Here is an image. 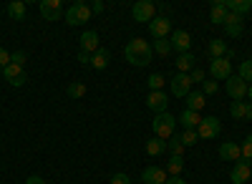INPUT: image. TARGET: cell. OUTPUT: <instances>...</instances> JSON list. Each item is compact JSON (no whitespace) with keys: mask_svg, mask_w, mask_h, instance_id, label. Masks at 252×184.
Segmentation results:
<instances>
[{"mask_svg":"<svg viewBox=\"0 0 252 184\" xmlns=\"http://www.w3.org/2000/svg\"><path fill=\"white\" fill-rule=\"evenodd\" d=\"M124 58L129 61L131 66H136V68L149 66L152 58H154V48L146 43L144 38H131L129 43H126V48H124Z\"/></svg>","mask_w":252,"mask_h":184,"instance_id":"obj_1","label":"cell"},{"mask_svg":"<svg viewBox=\"0 0 252 184\" xmlns=\"http://www.w3.org/2000/svg\"><path fill=\"white\" fill-rule=\"evenodd\" d=\"M91 5L89 3H73L71 8H66V13H63V18H66V23L71 28H78V26H86L91 20Z\"/></svg>","mask_w":252,"mask_h":184,"instance_id":"obj_2","label":"cell"},{"mask_svg":"<svg viewBox=\"0 0 252 184\" xmlns=\"http://www.w3.org/2000/svg\"><path fill=\"white\" fill-rule=\"evenodd\" d=\"M174 126H177V119L172 114H166V111L164 114H157L154 116V124H152L157 139H161V141H169L174 136Z\"/></svg>","mask_w":252,"mask_h":184,"instance_id":"obj_3","label":"cell"},{"mask_svg":"<svg viewBox=\"0 0 252 184\" xmlns=\"http://www.w3.org/2000/svg\"><path fill=\"white\" fill-rule=\"evenodd\" d=\"M131 15L136 23H152V20L157 18V5L152 3V0H139V3H134L131 8Z\"/></svg>","mask_w":252,"mask_h":184,"instance_id":"obj_4","label":"cell"},{"mask_svg":"<svg viewBox=\"0 0 252 184\" xmlns=\"http://www.w3.org/2000/svg\"><path fill=\"white\" fill-rule=\"evenodd\" d=\"M209 73H212L215 81H227L229 76H232V63H229V58H212Z\"/></svg>","mask_w":252,"mask_h":184,"instance_id":"obj_5","label":"cell"},{"mask_svg":"<svg viewBox=\"0 0 252 184\" xmlns=\"http://www.w3.org/2000/svg\"><path fill=\"white\" fill-rule=\"evenodd\" d=\"M192 78H189V73H177L174 78H172V93L177 96V98H187L189 93H192Z\"/></svg>","mask_w":252,"mask_h":184,"instance_id":"obj_6","label":"cell"},{"mask_svg":"<svg viewBox=\"0 0 252 184\" xmlns=\"http://www.w3.org/2000/svg\"><path fill=\"white\" fill-rule=\"evenodd\" d=\"M220 129H222L220 119L217 116H207V119H202V124L197 126V136L199 139H215L220 134Z\"/></svg>","mask_w":252,"mask_h":184,"instance_id":"obj_7","label":"cell"},{"mask_svg":"<svg viewBox=\"0 0 252 184\" xmlns=\"http://www.w3.org/2000/svg\"><path fill=\"white\" fill-rule=\"evenodd\" d=\"M247 89H250V86L245 84V81H242L237 73H232V76L227 78V93L232 96L235 101H242V98L247 96Z\"/></svg>","mask_w":252,"mask_h":184,"instance_id":"obj_8","label":"cell"},{"mask_svg":"<svg viewBox=\"0 0 252 184\" xmlns=\"http://www.w3.org/2000/svg\"><path fill=\"white\" fill-rule=\"evenodd\" d=\"M149 33H152L157 40L166 38V33H172V20L166 18V15H157L152 23H149Z\"/></svg>","mask_w":252,"mask_h":184,"instance_id":"obj_9","label":"cell"},{"mask_svg":"<svg viewBox=\"0 0 252 184\" xmlns=\"http://www.w3.org/2000/svg\"><path fill=\"white\" fill-rule=\"evenodd\" d=\"M40 15H43L46 20H61L63 18V5H61V0H43L40 3Z\"/></svg>","mask_w":252,"mask_h":184,"instance_id":"obj_10","label":"cell"},{"mask_svg":"<svg viewBox=\"0 0 252 184\" xmlns=\"http://www.w3.org/2000/svg\"><path fill=\"white\" fill-rule=\"evenodd\" d=\"M146 106L154 114H164L166 106H169V98H166L164 91H152V93H146Z\"/></svg>","mask_w":252,"mask_h":184,"instance_id":"obj_11","label":"cell"},{"mask_svg":"<svg viewBox=\"0 0 252 184\" xmlns=\"http://www.w3.org/2000/svg\"><path fill=\"white\" fill-rule=\"evenodd\" d=\"M250 177H252V167H250V161H245V159H240L235 164V169H232V174H229L232 184H245Z\"/></svg>","mask_w":252,"mask_h":184,"instance_id":"obj_12","label":"cell"},{"mask_svg":"<svg viewBox=\"0 0 252 184\" xmlns=\"http://www.w3.org/2000/svg\"><path fill=\"white\" fill-rule=\"evenodd\" d=\"M141 182L144 184H166V169H161V167H146L141 172Z\"/></svg>","mask_w":252,"mask_h":184,"instance_id":"obj_13","label":"cell"},{"mask_svg":"<svg viewBox=\"0 0 252 184\" xmlns=\"http://www.w3.org/2000/svg\"><path fill=\"white\" fill-rule=\"evenodd\" d=\"M172 48L179 53H189V48H192V35L187 31H174L172 33Z\"/></svg>","mask_w":252,"mask_h":184,"instance_id":"obj_14","label":"cell"},{"mask_svg":"<svg viewBox=\"0 0 252 184\" xmlns=\"http://www.w3.org/2000/svg\"><path fill=\"white\" fill-rule=\"evenodd\" d=\"M220 159L222 161H240L242 149L235 144V141H224V144H220Z\"/></svg>","mask_w":252,"mask_h":184,"instance_id":"obj_15","label":"cell"},{"mask_svg":"<svg viewBox=\"0 0 252 184\" xmlns=\"http://www.w3.org/2000/svg\"><path fill=\"white\" fill-rule=\"evenodd\" d=\"M3 76H5V81H8V84L10 86H23L26 84V73H23V68H18V66H8V68H3Z\"/></svg>","mask_w":252,"mask_h":184,"instance_id":"obj_16","label":"cell"},{"mask_svg":"<svg viewBox=\"0 0 252 184\" xmlns=\"http://www.w3.org/2000/svg\"><path fill=\"white\" fill-rule=\"evenodd\" d=\"M81 51L83 53H96L98 51V33L96 31L81 33Z\"/></svg>","mask_w":252,"mask_h":184,"instance_id":"obj_17","label":"cell"},{"mask_svg":"<svg viewBox=\"0 0 252 184\" xmlns=\"http://www.w3.org/2000/svg\"><path fill=\"white\" fill-rule=\"evenodd\" d=\"M209 56H212V58H229L232 51L227 48V43L222 38H215V40H209Z\"/></svg>","mask_w":252,"mask_h":184,"instance_id":"obj_18","label":"cell"},{"mask_svg":"<svg viewBox=\"0 0 252 184\" xmlns=\"http://www.w3.org/2000/svg\"><path fill=\"white\" fill-rule=\"evenodd\" d=\"M224 15H227L224 0H217V3H212V10H209V20H212L215 26H224Z\"/></svg>","mask_w":252,"mask_h":184,"instance_id":"obj_19","label":"cell"},{"mask_svg":"<svg viewBox=\"0 0 252 184\" xmlns=\"http://www.w3.org/2000/svg\"><path fill=\"white\" fill-rule=\"evenodd\" d=\"M194 63H197L194 53H179V56H177V68H179V73H192V71H194Z\"/></svg>","mask_w":252,"mask_h":184,"instance_id":"obj_20","label":"cell"},{"mask_svg":"<svg viewBox=\"0 0 252 184\" xmlns=\"http://www.w3.org/2000/svg\"><path fill=\"white\" fill-rule=\"evenodd\" d=\"M179 124H182L184 129H197V126L202 124V116H199L197 111L184 109V111H182V116H179Z\"/></svg>","mask_w":252,"mask_h":184,"instance_id":"obj_21","label":"cell"},{"mask_svg":"<svg viewBox=\"0 0 252 184\" xmlns=\"http://www.w3.org/2000/svg\"><path fill=\"white\" fill-rule=\"evenodd\" d=\"M109 61H111V56H109L106 48H98L96 53H91V66H94L96 71H103V68L109 66Z\"/></svg>","mask_w":252,"mask_h":184,"instance_id":"obj_22","label":"cell"},{"mask_svg":"<svg viewBox=\"0 0 252 184\" xmlns=\"http://www.w3.org/2000/svg\"><path fill=\"white\" fill-rule=\"evenodd\" d=\"M146 154H149V156H161V154H166V141H161V139H157V136L146 139Z\"/></svg>","mask_w":252,"mask_h":184,"instance_id":"obj_23","label":"cell"},{"mask_svg":"<svg viewBox=\"0 0 252 184\" xmlns=\"http://www.w3.org/2000/svg\"><path fill=\"white\" fill-rule=\"evenodd\" d=\"M204 101H207V98H204V93H202V91H192V93L187 96V109L199 114V111L204 109Z\"/></svg>","mask_w":252,"mask_h":184,"instance_id":"obj_24","label":"cell"},{"mask_svg":"<svg viewBox=\"0 0 252 184\" xmlns=\"http://www.w3.org/2000/svg\"><path fill=\"white\" fill-rule=\"evenodd\" d=\"M224 5H227V10H232L237 15H245V13L252 10V0H227Z\"/></svg>","mask_w":252,"mask_h":184,"instance_id":"obj_25","label":"cell"},{"mask_svg":"<svg viewBox=\"0 0 252 184\" xmlns=\"http://www.w3.org/2000/svg\"><path fill=\"white\" fill-rule=\"evenodd\" d=\"M182 169H184V156H169V161H166V174L179 177Z\"/></svg>","mask_w":252,"mask_h":184,"instance_id":"obj_26","label":"cell"},{"mask_svg":"<svg viewBox=\"0 0 252 184\" xmlns=\"http://www.w3.org/2000/svg\"><path fill=\"white\" fill-rule=\"evenodd\" d=\"M250 111H252V104H245V101H235V104L229 106V114L235 119H245V116H250Z\"/></svg>","mask_w":252,"mask_h":184,"instance_id":"obj_27","label":"cell"},{"mask_svg":"<svg viewBox=\"0 0 252 184\" xmlns=\"http://www.w3.org/2000/svg\"><path fill=\"white\" fill-rule=\"evenodd\" d=\"M8 15L13 20H23L26 18V3H20V0H13V3H8Z\"/></svg>","mask_w":252,"mask_h":184,"instance_id":"obj_28","label":"cell"},{"mask_svg":"<svg viewBox=\"0 0 252 184\" xmlns=\"http://www.w3.org/2000/svg\"><path fill=\"white\" fill-rule=\"evenodd\" d=\"M154 48V53L157 56H161V58H166V56H169L174 48H172V40H166V38H161V40H157V43L152 46Z\"/></svg>","mask_w":252,"mask_h":184,"instance_id":"obj_29","label":"cell"},{"mask_svg":"<svg viewBox=\"0 0 252 184\" xmlns=\"http://www.w3.org/2000/svg\"><path fill=\"white\" fill-rule=\"evenodd\" d=\"M166 152H169L172 156H184V144L179 141V136H172L169 141H166Z\"/></svg>","mask_w":252,"mask_h":184,"instance_id":"obj_30","label":"cell"},{"mask_svg":"<svg viewBox=\"0 0 252 184\" xmlns=\"http://www.w3.org/2000/svg\"><path fill=\"white\" fill-rule=\"evenodd\" d=\"M68 98H81V96H86V84H81V81H73V84L66 89Z\"/></svg>","mask_w":252,"mask_h":184,"instance_id":"obj_31","label":"cell"},{"mask_svg":"<svg viewBox=\"0 0 252 184\" xmlns=\"http://www.w3.org/2000/svg\"><path fill=\"white\" fill-rule=\"evenodd\" d=\"M197 129H184V134H179V141L184 147H192V144H197Z\"/></svg>","mask_w":252,"mask_h":184,"instance_id":"obj_32","label":"cell"},{"mask_svg":"<svg viewBox=\"0 0 252 184\" xmlns=\"http://www.w3.org/2000/svg\"><path fill=\"white\" fill-rule=\"evenodd\" d=\"M245 84H252V61H242L240 63V73H237Z\"/></svg>","mask_w":252,"mask_h":184,"instance_id":"obj_33","label":"cell"},{"mask_svg":"<svg viewBox=\"0 0 252 184\" xmlns=\"http://www.w3.org/2000/svg\"><path fill=\"white\" fill-rule=\"evenodd\" d=\"M146 86H149V91H161V86H164V76H161V73H152L149 78H146Z\"/></svg>","mask_w":252,"mask_h":184,"instance_id":"obj_34","label":"cell"},{"mask_svg":"<svg viewBox=\"0 0 252 184\" xmlns=\"http://www.w3.org/2000/svg\"><path fill=\"white\" fill-rule=\"evenodd\" d=\"M242 20H245V15H237V13H232V10H227L224 26H242Z\"/></svg>","mask_w":252,"mask_h":184,"instance_id":"obj_35","label":"cell"},{"mask_svg":"<svg viewBox=\"0 0 252 184\" xmlns=\"http://www.w3.org/2000/svg\"><path fill=\"white\" fill-rule=\"evenodd\" d=\"M26 61H28V56H26L23 51L10 53V63H13V66H18V68H23V66H26Z\"/></svg>","mask_w":252,"mask_h":184,"instance_id":"obj_36","label":"cell"},{"mask_svg":"<svg viewBox=\"0 0 252 184\" xmlns=\"http://www.w3.org/2000/svg\"><path fill=\"white\" fill-rule=\"evenodd\" d=\"M240 149H242V159H245V161H252V134H247L245 144H242Z\"/></svg>","mask_w":252,"mask_h":184,"instance_id":"obj_37","label":"cell"},{"mask_svg":"<svg viewBox=\"0 0 252 184\" xmlns=\"http://www.w3.org/2000/svg\"><path fill=\"white\" fill-rule=\"evenodd\" d=\"M217 89H220V84H217L215 78H209V81H204V84H202V93H207V96L217 93Z\"/></svg>","mask_w":252,"mask_h":184,"instance_id":"obj_38","label":"cell"},{"mask_svg":"<svg viewBox=\"0 0 252 184\" xmlns=\"http://www.w3.org/2000/svg\"><path fill=\"white\" fill-rule=\"evenodd\" d=\"M224 31H227L229 38H240L242 31H245V26H224Z\"/></svg>","mask_w":252,"mask_h":184,"instance_id":"obj_39","label":"cell"},{"mask_svg":"<svg viewBox=\"0 0 252 184\" xmlns=\"http://www.w3.org/2000/svg\"><path fill=\"white\" fill-rule=\"evenodd\" d=\"M189 78H192V84H204V81H207L204 71H199V68H194L192 73H189Z\"/></svg>","mask_w":252,"mask_h":184,"instance_id":"obj_40","label":"cell"},{"mask_svg":"<svg viewBox=\"0 0 252 184\" xmlns=\"http://www.w3.org/2000/svg\"><path fill=\"white\" fill-rule=\"evenodd\" d=\"M10 66V53L5 48H0V68H8Z\"/></svg>","mask_w":252,"mask_h":184,"instance_id":"obj_41","label":"cell"},{"mask_svg":"<svg viewBox=\"0 0 252 184\" xmlns=\"http://www.w3.org/2000/svg\"><path fill=\"white\" fill-rule=\"evenodd\" d=\"M111 184H131V179H129V174H114Z\"/></svg>","mask_w":252,"mask_h":184,"instance_id":"obj_42","label":"cell"},{"mask_svg":"<svg viewBox=\"0 0 252 184\" xmlns=\"http://www.w3.org/2000/svg\"><path fill=\"white\" fill-rule=\"evenodd\" d=\"M26 184H48L43 177H38V174H31L28 179H26Z\"/></svg>","mask_w":252,"mask_h":184,"instance_id":"obj_43","label":"cell"},{"mask_svg":"<svg viewBox=\"0 0 252 184\" xmlns=\"http://www.w3.org/2000/svg\"><path fill=\"white\" fill-rule=\"evenodd\" d=\"M78 63H91V53H78Z\"/></svg>","mask_w":252,"mask_h":184,"instance_id":"obj_44","label":"cell"},{"mask_svg":"<svg viewBox=\"0 0 252 184\" xmlns=\"http://www.w3.org/2000/svg\"><path fill=\"white\" fill-rule=\"evenodd\" d=\"M103 10V3H101V0H96V3H91V13L96 15V13H101Z\"/></svg>","mask_w":252,"mask_h":184,"instance_id":"obj_45","label":"cell"},{"mask_svg":"<svg viewBox=\"0 0 252 184\" xmlns=\"http://www.w3.org/2000/svg\"><path fill=\"white\" fill-rule=\"evenodd\" d=\"M166 184H187V179H182V177H169V179H166Z\"/></svg>","mask_w":252,"mask_h":184,"instance_id":"obj_46","label":"cell"},{"mask_svg":"<svg viewBox=\"0 0 252 184\" xmlns=\"http://www.w3.org/2000/svg\"><path fill=\"white\" fill-rule=\"evenodd\" d=\"M247 96H250V101H252V84H250V89H247Z\"/></svg>","mask_w":252,"mask_h":184,"instance_id":"obj_47","label":"cell"},{"mask_svg":"<svg viewBox=\"0 0 252 184\" xmlns=\"http://www.w3.org/2000/svg\"><path fill=\"white\" fill-rule=\"evenodd\" d=\"M247 119H250V121H252V111H250V116H247Z\"/></svg>","mask_w":252,"mask_h":184,"instance_id":"obj_48","label":"cell"}]
</instances>
